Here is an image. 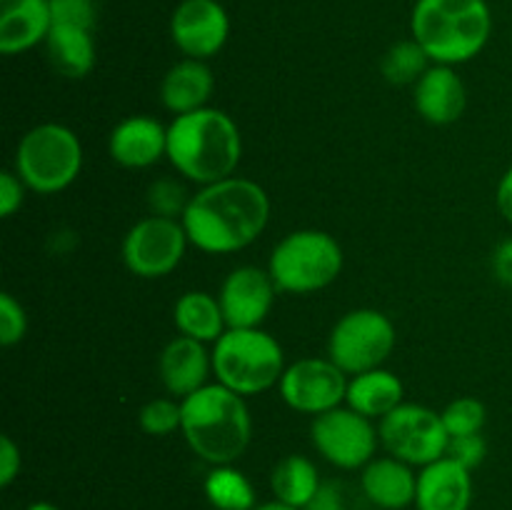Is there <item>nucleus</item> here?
I'll return each mask as SVG.
<instances>
[{
    "label": "nucleus",
    "mask_w": 512,
    "mask_h": 510,
    "mask_svg": "<svg viewBox=\"0 0 512 510\" xmlns=\"http://www.w3.org/2000/svg\"><path fill=\"white\" fill-rule=\"evenodd\" d=\"M268 273L283 293H318L343 273V248L325 230H293L270 253Z\"/></svg>",
    "instance_id": "nucleus-7"
},
{
    "label": "nucleus",
    "mask_w": 512,
    "mask_h": 510,
    "mask_svg": "<svg viewBox=\"0 0 512 510\" xmlns=\"http://www.w3.org/2000/svg\"><path fill=\"white\" fill-rule=\"evenodd\" d=\"M278 388L288 408L305 415H323L345 403L348 373L330 358H300L285 368Z\"/></svg>",
    "instance_id": "nucleus-12"
},
{
    "label": "nucleus",
    "mask_w": 512,
    "mask_h": 510,
    "mask_svg": "<svg viewBox=\"0 0 512 510\" xmlns=\"http://www.w3.org/2000/svg\"><path fill=\"white\" fill-rule=\"evenodd\" d=\"M28 333V315L20 300H15L10 293L0 295V345L13 348Z\"/></svg>",
    "instance_id": "nucleus-31"
},
{
    "label": "nucleus",
    "mask_w": 512,
    "mask_h": 510,
    "mask_svg": "<svg viewBox=\"0 0 512 510\" xmlns=\"http://www.w3.org/2000/svg\"><path fill=\"white\" fill-rule=\"evenodd\" d=\"M83 168V145L70 128L40 123L20 138L15 150V173L25 188L40 195L63 193L78 180Z\"/></svg>",
    "instance_id": "nucleus-6"
},
{
    "label": "nucleus",
    "mask_w": 512,
    "mask_h": 510,
    "mask_svg": "<svg viewBox=\"0 0 512 510\" xmlns=\"http://www.w3.org/2000/svg\"><path fill=\"white\" fill-rule=\"evenodd\" d=\"M25 510H60V508H58V505L45 503V500H40V503H30Z\"/></svg>",
    "instance_id": "nucleus-40"
},
{
    "label": "nucleus",
    "mask_w": 512,
    "mask_h": 510,
    "mask_svg": "<svg viewBox=\"0 0 512 510\" xmlns=\"http://www.w3.org/2000/svg\"><path fill=\"white\" fill-rule=\"evenodd\" d=\"M188 193L180 183L175 180H158L150 185L148 190V203L153 215H163V218H183L185 208H188Z\"/></svg>",
    "instance_id": "nucleus-30"
},
{
    "label": "nucleus",
    "mask_w": 512,
    "mask_h": 510,
    "mask_svg": "<svg viewBox=\"0 0 512 510\" xmlns=\"http://www.w3.org/2000/svg\"><path fill=\"white\" fill-rule=\"evenodd\" d=\"M25 183L18 178L15 170H3L0 173V215L3 218H10L20 210L25 200Z\"/></svg>",
    "instance_id": "nucleus-34"
},
{
    "label": "nucleus",
    "mask_w": 512,
    "mask_h": 510,
    "mask_svg": "<svg viewBox=\"0 0 512 510\" xmlns=\"http://www.w3.org/2000/svg\"><path fill=\"white\" fill-rule=\"evenodd\" d=\"M50 65L63 78L80 80L95 68V40L93 30L75 28V25H53L45 38Z\"/></svg>",
    "instance_id": "nucleus-23"
},
{
    "label": "nucleus",
    "mask_w": 512,
    "mask_h": 510,
    "mask_svg": "<svg viewBox=\"0 0 512 510\" xmlns=\"http://www.w3.org/2000/svg\"><path fill=\"white\" fill-rule=\"evenodd\" d=\"M20 473V448L10 435L0 438V485L8 488Z\"/></svg>",
    "instance_id": "nucleus-36"
},
{
    "label": "nucleus",
    "mask_w": 512,
    "mask_h": 510,
    "mask_svg": "<svg viewBox=\"0 0 512 510\" xmlns=\"http://www.w3.org/2000/svg\"><path fill=\"white\" fill-rule=\"evenodd\" d=\"M180 405V433L200 460L210 465H233L248 450L253 420L243 395L220 383H208L180 400Z\"/></svg>",
    "instance_id": "nucleus-3"
},
{
    "label": "nucleus",
    "mask_w": 512,
    "mask_h": 510,
    "mask_svg": "<svg viewBox=\"0 0 512 510\" xmlns=\"http://www.w3.org/2000/svg\"><path fill=\"white\" fill-rule=\"evenodd\" d=\"M188 245V233L180 220L148 215L125 233L120 255L130 273L145 280H155L170 275L183 263Z\"/></svg>",
    "instance_id": "nucleus-10"
},
{
    "label": "nucleus",
    "mask_w": 512,
    "mask_h": 510,
    "mask_svg": "<svg viewBox=\"0 0 512 510\" xmlns=\"http://www.w3.org/2000/svg\"><path fill=\"white\" fill-rule=\"evenodd\" d=\"M380 443L393 458L408 465H425L445 458L450 435L445 430L443 415L418 403H400L380 418Z\"/></svg>",
    "instance_id": "nucleus-9"
},
{
    "label": "nucleus",
    "mask_w": 512,
    "mask_h": 510,
    "mask_svg": "<svg viewBox=\"0 0 512 510\" xmlns=\"http://www.w3.org/2000/svg\"><path fill=\"white\" fill-rule=\"evenodd\" d=\"M173 320L180 335H188L205 345L215 343L228 330L220 300L205 290H188L180 295L175 300Z\"/></svg>",
    "instance_id": "nucleus-24"
},
{
    "label": "nucleus",
    "mask_w": 512,
    "mask_h": 510,
    "mask_svg": "<svg viewBox=\"0 0 512 510\" xmlns=\"http://www.w3.org/2000/svg\"><path fill=\"white\" fill-rule=\"evenodd\" d=\"M498 210L500 215H503L505 220L512 225V165L508 170H505V175L500 178V185H498Z\"/></svg>",
    "instance_id": "nucleus-38"
},
{
    "label": "nucleus",
    "mask_w": 512,
    "mask_h": 510,
    "mask_svg": "<svg viewBox=\"0 0 512 510\" xmlns=\"http://www.w3.org/2000/svg\"><path fill=\"white\" fill-rule=\"evenodd\" d=\"M360 488L363 495L383 510H403L415 505V493H418V475L413 473V465L405 460L385 455V458H373L360 473Z\"/></svg>",
    "instance_id": "nucleus-20"
},
{
    "label": "nucleus",
    "mask_w": 512,
    "mask_h": 510,
    "mask_svg": "<svg viewBox=\"0 0 512 510\" xmlns=\"http://www.w3.org/2000/svg\"><path fill=\"white\" fill-rule=\"evenodd\" d=\"M393 348V320L375 308H355L345 313L328 338V358L348 375L383 368Z\"/></svg>",
    "instance_id": "nucleus-8"
},
{
    "label": "nucleus",
    "mask_w": 512,
    "mask_h": 510,
    "mask_svg": "<svg viewBox=\"0 0 512 510\" xmlns=\"http://www.w3.org/2000/svg\"><path fill=\"white\" fill-rule=\"evenodd\" d=\"M430 63L433 60L428 58V53L410 38L390 45L388 53L380 60V73L390 85H415L430 68Z\"/></svg>",
    "instance_id": "nucleus-27"
},
{
    "label": "nucleus",
    "mask_w": 512,
    "mask_h": 510,
    "mask_svg": "<svg viewBox=\"0 0 512 510\" xmlns=\"http://www.w3.org/2000/svg\"><path fill=\"white\" fill-rule=\"evenodd\" d=\"M213 373L243 398L260 395L283 378V348L263 328H228L213 343Z\"/></svg>",
    "instance_id": "nucleus-5"
},
{
    "label": "nucleus",
    "mask_w": 512,
    "mask_h": 510,
    "mask_svg": "<svg viewBox=\"0 0 512 510\" xmlns=\"http://www.w3.org/2000/svg\"><path fill=\"white\" fill-rule=\"evenodd\" d=\"M403 380L395 373L385 368L368 370V373L353 375L348 380V395H345V403L348 408H353L355 413L365 415V418H385L390 410L398 408L403 403Z\"/></svg>",
    "instance_id": "nucleus-22"
},
{
    "label": "nucleus",
    "mask_w": 512,
    "mask_h": 510,
    "mask_svg": "<svg viewBox=\"0 0 512 510\" xmlns=\"http://www.w3.org/2000/svg\"><path fill=\"white\" fill-rule=\"evenodd\" d=\"M303 510H348V500H345V488L335 480L320 485L315 498L305 505Z\"/></svg>",
    "instance_id": "nucleus-35"
},
{
    "label": "nucleus",
    "mask_w": 512,
    "mask_h": 510,
    "mask_svg": "<svg viewBox=\"0 0 512 510\" xmlns=\"http://www.w3.org/2000/svg\"><path fill=\"white\" fill-rule=\"evenodd\" d=\"M230 18L218 0H183L170 18V38L185 58L208 60L223 50Z\"/></svg>",
    "instance_id": "nucleus-13"
},
{
    "label": "nucleus",
    "mask_w": 512,
    "mask_h": 510,
    "mask_svg": "<svg viewBox=\"0 0 512 510\" xmlns=\"http://www.w3.org/2000/svg\"><path fill=\"white\" fill-rule=\"evenodd\" d=\"M215 90L213 70L205 60L185 58L175 63L160 80V100L165 110L175 115L193 113V110L208 108V100Z\"/></svg>",
    "instance_id": "nucleus-21"
},
{
    "label": "nucleus",
    "mask_w": 512,
    "mask_h": 510,
    "mask_svg": "<svg viewBox=\"0 0 512 510\" xmlns=\"http://www.w3.org/2000/svg\"><path fill=\"white\" fill-rule=\"evenodd\" d=\"M448 458H453L455 463H460L463 468H468L473 473L478 465H483L485 455H488V443L480 433L475 435H455L448 443Z\"/></svg>",
    "instance_id": "nucleus-33"
},
{
    "label": "nucleus",
    "mask_w": 512,
    "mask_h": 510,
    "mask_svg": "<svg viewBox=\"0 0 512 510\" xmlns=\"http://www.w3.org/2000/svg\"><path fill=\"white\" fill-rule=\"evenodd\" d=\"M158 373L163 388L173 398L183 400L208 385L210 373H213V353H208L200 340L178 335L160 353Z\"/></svg>",
    "instance_id": "nucleus-15"
},
{
    "label": "nucleus",
    "mask_w": 512,
    "mask_h": 510,
    "mask_svg": "<svg viewBox=\"0 0 512 510\" xmlns=\"http://www.w3.org/2000/svg\"><path fill=\"white\" fill-rule=\"evenodd\" d=\"M320 485H323V480H320L318 468H315L313 460L303 458V455L283 458L270 475V488H273L275 500L300 510L315 498Z\"/></svg>",
    "instance_id": "nucleus-25"
},
{
    "label": "nucleus",
    "mask_w": 512,
    "mask_h": 510,
    "mask_svg": "<svg viewBox=\"0 0 512 510\" xmlns=\"http://www.w3.org/2000/svg\"><path fill=\"white\" fill-rule=\"evenodd\" d=\"M108 153L123 168H150L168 155V128L150 115H130L110 133Z\"/></svg>",
    "instance_id": "nucleus-16"
},
{
    "label": "nucleus",
    "mask_w": 512,
    "mask_h": 510,
    "mask_svg": "<svg viewBox=\"0 0 512 510\" xmlns=\"http://www.w3.org/2000/svg\"><path fill=\"white\" fill-rule=\"evenodd\" d=\"M275 285L273 275L258 265H240L225 275L220 285V308L228 328H260L273 310Z\"/></svg>",
    "instance_id": "nucleus-14"
},
{
    "label": "nucleus",
    "mask_w": 512,
    "mask_h": 510,
    "mask_svg": "<svg viewBox=\"0 0 512 510\" xmlns=\"http://www.w3.org/2000/svg\"><path fill=\"white\" fill-rule=\"evenodd\" d=\"M310 440L330 465L340 470H358L375 458L380 433L373 420L340 405L328 413L315 415L310 425Z\"/></svg>",
    "instance_id": "nucleus-11"
},
{
    "label": "nucleus",
    "mask_w": 512,
    "mask_h": 510,
    "mask_svg": "<svg viewBox=\"0 0 512 510\" xmlns=\"http://www.w3.org/2000/svg\"><path fill=\"white\" fill-rule=\"evenodd\" d=\"M183 178L198 185L233 178L243 158V138L228 113L218 108H200L175 115L168 125V155Z\"/></svg>",
    "instance_id": "nucleus-2"
},
{
    "label": "nucleus",
    "mask_w": 512,
    "mask_h": 510,
    "mask_svg": "<svg viewBox=\"0 0 512 510\" xmlns=\"http://www.w3.org/2000/svg\"><path fill=\"white\" fill-rule=\"evenodd\" d=\"M138 423L148 435L163 438V435L180 430V423H183V405L175 398H155L140 408Z\"/></svg>",
    "instance_id": "nucleus-29"
},
{
    "label": "nucleus",
    "mask_w": 512,
    "mask_h": 510,
    "mask_svg": "<svg viewBox=\"0 0 512 510\" xmlns=\"http://www.w3.org/2000/svg\"><path fill=\"white\" fill-rule=\"evenodd\" d=\"M253 510H300V508H293V505H285V503H280V500H270V503L255 505Z\"/></svg>",
    "instance_id": "nucleus-39"
},
{
    "label": "nucleus",
    "mask_w": 512,
    "mask_h": 510,
    "mask_svg": "<svg viewBox=\"0 0 512 510\" xmlns=\"http://www.w3.org/2000/svg\"><path fill=\"white\" fill-rule=\"evenodd\" d=\"M493 273L503 285L512 288V238H505L493 253Z\"/></svg>",
    "instance_id": "nucleus-37"
},
{
    "label": "nucleus",
    "mask_w": 512,
    "mask_h": 510,
    "mask_svg": "<svg viewBox=\"0 0 512 510\" xmlns=\"http://www.w3.org/2000/svg\"><path fill=\"white\" fill-rule=\"evenodd\" d=\"M50 13H53V25H75V28L95 30L93 0H50Z\"/></svg>",
    "instance_id": "nucleus-32"
},
{
    "label": "nucleus",
    "mask_w": 512,
    "mask_h": 510,
    "mask_svg": "<svg viewBox=\"0 0 512 510\" xmlns=\"http://www.w3.org/2000/svg\"><path fill=\"white\" fill-rule=\"evenodd\" d=\"M443 423L445 430H448L450 438L455 435H475V433H483L485 428V420H488V410L485 405L480 403L478 398H455L453 403L445 405L443 413Z\"/></svg>",
    "instance_id": "nucleus-28"
},
{
    "label": "nucleus",
    "mask_w": 512,
    "mask_h": 510,
    "mask_svg": "<svg viewBox=\"0 0 512 510\" xmlns=\"http://www.w3.org/2000/svg\"><path fill=\"white\" fill-rule=\"evenodd\" d=\"M410 33L438 65H460L483 53L493 33L485 0H418Z\"/></svg>",
    "instance_id": "nucleus-4"
},
{
    "label": "nucleus",
    "mask_w": 512,
    "mask_h": 510,
    "mask_svg": "<svg viewBox=\"0 0 512 510\" xmlns=\"http://www.w3.org/2000/svg\"><path fill=\"white\" fill-rule=\"evenodd\" d=\"M205 498L215 510H253L255 488L248 475L233 465H213L205 478Z\"/></svg>",
    "instance_id": "nucleus-26"
},
{
    "label": "nucleus",
    "mask_w": 512,
    "mask_h": 510,
    "mask_svg": "<svg viewBox=\"0 0 512 510\" xmlns=\"http://www.w3.org/2000/svg\"><path fill=\"white\" fill-rule=\"evenodd\" d=\"M473 475L453 458H440L420 468L415 508L418 510H470Z\"/></svg>",
    "instance_id": "nucleus-18"
},
{
    "label": "nucleus",
    "mask_w": 512,
    "mask_h": 510,
    "mask_svg": "<svg viewBox=\"0 0 512 510\" xmlns=\"http://www.w3.org/2000/svg\"><path fill=\"white\" fill-rule=\"evenodd\" d=\"M270 220V198L263 185L248 178H225L200 185L190 195L183 223L190 245L210 255H228L260 238Z\"/></svg>",
    "instance_id": "nucleus-1"
},
{
    "label": "nucleus",
    "mask_w": 512,
    "mask_h": 510,
    "mask_svg": "<svg viewBox=\"0 0 512 510\" xmlns=\"http://www.w3.org/2000/svg\"><path fill=\"white\" fill-rule=\"evenodd\" d=\"M53 28L50 0H0V53L18 55L45 43Z\"/></svg>",
    "instance_id": "nucleus-19"
},
{
    "label": "nucleus",
    "mask_w": 512,
    "mask_h": 510,
    "mask_svg": "<svg viewBox=\"0 0 512 510\" xmlns=\"http://www.w3.org/2000/svg\"><path fill=\"white\" fill-rule=\"evenodd\" d=\"M415 110L433 125H450L460 120L468 105V90L453 65L433 63L413 85Z\"/></svg>",
    "instance_id": "nucleus-17"
}]
</instances>
